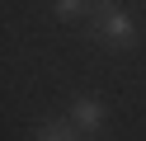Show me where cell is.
Listing matches in <instances>:
<instances>
[{"label":"cell","mask_w":146,"mask_h":141,"mask_svg":"<svg viewBox=\"0 0 146 141\" xmlns=\"http://www.w3.org/2000/svg\"><path fill=\"white\" fill-rule=\"evenodd\" d=\"M38 141H80V132L71 127V118H57V122H42L38 127Z\"/></svg>","instance_id":"3"},{"label":"cell","mask_w":146,"mask_h":141,"mask_svg":"<svg viewBox=\"0 0 146 141\" xmlns=\"http://www.w3.org/2000/svg\"><path fill=\"white\" fill-rule=\"evenodd\" d=\"M118 5V0H94V9H113Z\"/></svg>","instance_id":"5"},{"label":"cell","mask_w":146,"mask_h":141,"mask_svg":"<svg viewBox=\"0 0 146 141\" xmlns=\"http://www.w3.org/2000/svg\"><path fill=\"white\" fill-rule=\"evenodd\" d=\"M52 9H57V19H80L85 9H94V0H57Z\"/></svg>","instance_id":"4"},{"label":"cell","mask_w":146,"mask_h":141,"mask_svg":"<svg viewBox=\"0 0 146 141\" xmlns=\"http://www.w3.org/2000/svg\"><path fill=\"white\" fill-rule=\"evenodd\" d=\"M137 38H141V28H137V19L127 14V9H94V42L113 47V52H127V47H137Z\"/></svg>","instance_id":"1"},{"label":"cell","mask_w":146,"mask_h":141,"mask_svg":"<svg viewBox=\"0 0 146 141\" xmlns=\"http://www.w3.org/2000/svg\"><path fill=\"white\" fill-rule=\"evenodd\" d=\"M66 118H71V127H76L80 136H99V132H104L108 108H104V99H99V94H80V99H71Z\"/></svg>","instance_id":"2"}]
</instances>
